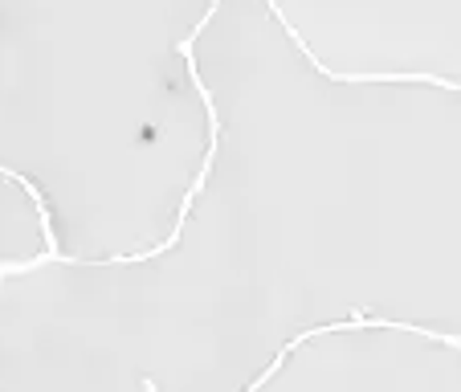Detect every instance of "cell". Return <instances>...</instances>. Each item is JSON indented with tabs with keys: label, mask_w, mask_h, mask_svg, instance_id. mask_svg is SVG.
<instances>
[{
	"label": "cell",
	"mask_w": 461,
	"mask_h": 392,
	"mask_svg": "<svg viewBox=\"0 0 461 392\" xmlns=\"http://www.w3.org/2000/svg\"><path fill=\"white\" fill-rule=\"evenodd\" d=\"M5 278H9V274H5V270H0V282H5Z\"/></svg>",
	"instance_id": "obj_1"
}]
</instances>
